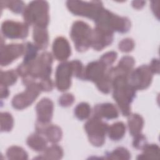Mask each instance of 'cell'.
Listing matches in <instances>:
<instances>
[{
    "label": "cell",
    "mask_w": 160,
    "mask_h": 160,
    "mask_svg": "<svg viewBox=\"0 0 160 160\" xmlns=\"http://www.w3.org/2000/svg\"><path fill=\"white\" fill-rule=\"evenodd\" d=\"M126 75H116L112 78L113 98L124 116L130 115V104L135 96V88L130 84Z\"/></svg>",
    "instance_id": "obj_1"
},
{
    "label": "cell",
    "mask_w": 160,
    "mask_h": 160,
    "mask_svg": "<svg viewBox=\"0 0 160 160\" xmlns=\"http://www.w3.org/2000/svg\"><path fill=\"white\" fill-rule=\"evenodd\" d=\"M48 4L46 1H32L24 11V19L27 24L46 28L49 22Z\"/></svg>",
    "instance_id": "obj_2"
},
{
    "label": "cell",
    "mask_w": 160,
    "mask_h": 160,
    "mask_svg": "<svg viewBox=\"0 0 160 160\" xmlns=\"http://www.w3.org/2000/svg\"><path fill=\"white\" fill-rule=\"evenodd\" d=\"M96 26L112 31L126 32L131 27V22L124 17H119L109 11L102 9L94 20Z\"/></svg>",
    "instance_id": "obj_3"
},
{
    "label": "cell",
    "mask_w": 160,
    "mask_h": 160,
    "mask_svg": "<svg viewBox=\"0 0 160 160\" xmlns=\"http://www.w3.org/2000/svg\"><path fill=\"white\" fill-rule=\"evenodd\" d=\"M71 37L76 49L82 52L91 46L92 31L88 24L82 21H76L72 25Z\"/></svg>",
    "instance_id": "obj_4"
},
{
    "label": "cell",
    "mask_w": 160,
    "mask_h": 160,
    "mask_svg": "<svg viewBox=\"0 0 160 160\" xmlns=\"http://www.w3.org/2000/svg\"><path fill=\"white\" fill-rule=\"evenodd\" d=\"M101 1L85 2L82 1H69L67 2L68 9L73 14L87 17L94 20L103 9Z\"/></svg>",
    "instance_id": "obj_5"
},
{
    "label": "cell",
    "mask_w": 160,
    "mask_h": 160,
    "mask_svg": "<svg viewBox=\"0 0 160 160\" xmlns=\"http://www.w3.org/2000/svg\"><path fill=\"white\" fill-rule=\"evenodd\" d=\"M89 141L96 146H101L104 144L105 135L109 126L99 118L94 116L84 126Z\"/></svg>",
    "instance_id": "obj_6"
},
{
    "label": "cell",
    "mask_w": 160,
    "mask_h": 160,
    "mask_svg": "<svg viewBox=\"0 0 160 160\" xmlns=\"http://www.w3.org/2000/svg\"><path fill=\"white\" fill-rule=\"evenodd\" d=\"M26 86L24 92L16 95L12 100V106L17 109H22L31 105L42 91L39 83L32 82Z\"/></svg>",
    "instance_id": "obj_7"
},
{
    "label": "cell",
    "mask_w": 160,
    "mask_h": 160,
    "mask_svg": "<svg viewBox=\"0 0 160 160\" xmlns=\"http://www.w3.org/2000/svg\"><path fill=\"white\" fill-rule=\"evenodd\" d=\"M1 32L8 38L22 39L28 36L29 27L26 23L8 20L2 22Z\"/></svg>",
    "instance_id": "obj_8"
},
{
    "label": "cell",
    "mask_w": 160,
    "mask_h": 160,
    "mask_svg": "<svg viewBox=\"0 0 160 160\" xmlns=\"http://www.w3.org/2000/svg\"><path fill=\"white\" fill-rule=\"evenodd\" d=\"M130 84L135 89H146L152 80V74L150 68L146 66L139 67L130 74Z\"/></svg>",
    "instance_id": "obj_9"
},
{
    "label": "cell",
    "mask_w": 160,
    "mask_h": 160,
    "mask_svg": "<svg viewBox=\"0 0 160 160\" xmlns=\"http://www.w3.org/2000/svg\"><path fill=\"white\" fill-rule=\"evenodd\" d=\"M72 75V69L71 62H65L59 64L56 72V86L59 91H66L70 87Z\"/></svg>",
    "instance_id": "obj_10"
},
{
    "label": "cell",
    "mask_w": 160,
    "mask_h": 160,
    "mask_svg": "<svg viewBox=\"0 0 160 160\" xmlns=\"http://www.w3.org/2000/svg\"><path fill=\"white\" fill-rule=\"evenodd\" d=\"M23 44H11L1 47V65L8 66L24 53Z\"/></svg>",
    "instance_id": "obj_11"
},
{
    "label": "cell",
    "mask_w": 160,
    "mask_h": 160,
    "mask_svg": "<svg viewBox=\"0 0 160 160\" xmlns=\"http://www.w3.org/2000/svg\"><path fill=\"white\" fill-rule=\"evenodd\" d=\"M113 39V32L101 28L96 27L92 31V48L98 51L101 50L110 44Z\"/></svg>",
    "instance_id": "obj_12"
},
{
    "label": "cell",
    "mask_w": 160,
    "mask_h": 160,
    "mask_svg": "<svg viewBox=\"0 0 160 160\" xmlns=\"http://www.w3.org/2000/svg\"><path fill=\"white\" fill-rule=\"evenodd\" d=\"M106 66L100 61L92 62L89 63L85 69L83 78L97 83L106 74Z\"/></svg>",
    "instance_id": "obj_13"
},
{
    "label": "cell",
    "mask_w": 160,
    "mask_h": 160,
    "mask_svg": "<svg viewBox=\"0 0 160 160\" xmlns=\"http://www.w3.org/2000/svg\"><path fill=\"white\" fill-rule=\"evenodd\" d=\"M36 112L38 114V122L48 124L51 121L52 116V102L48 98L41 99L36 106Z\"/></svg>",
    "instance_id": "obj_14"
},
{
    "label": "cell",
    "mask_w": 160,
    "mask_h": 160,
    "mask_svg": "<svg viewBox=\"0 0 160 160\" xmlns=\"http://www.w3.org/2000/svg\"><path fill=\"white\" fill-rule=\"evenodd\" d=\"M52 51L56 59L64 61L71 55V47L66 39L62 37H59L54 41Z\"/></svg>",
    "instance_id": "obj_15"
},
{
    "label": "cell",
    "mask_w": 160,
    "mask_h": 160,
    "mask_svg": "<svg viewBox=\"0 0 160 160\" xmlns=\"http://www.w3.org/2000/svg\"><path fill=\"white\" fill-rule=\"evenodd\" d=\"M94 115L99 118L114 119L118 117V111L112 104L105 103L98 104L94 107Z\"/></svg>",
    "instance_id": "obj_16"
},
{
    "label": "cell",
    "mask_w": 160,
    "mask_h": 160,
    "mask_svg": "<svg viewBox=\"0 0 160 160\" xmlns=\"http://www.w3.org/2000/svg\"><path fill=\"white\" fill-rule=\"evenodd\" d=\"M38 132L39 133H44L49 141L51 142H58L62 137V131L61 129L56 126H49L48 124L42 126L38 129Z\"/></svg>",
    "instance_id": "obj_17"
},
{
    "label": "cell",
    "mask_w": 160,
    "mask_h": 160,
    "mask_svg": "<svg viewBox=\"0 0 160 160\" xmlns=\"http://www.w3.org/2000/svg\"><path fill=\"white\" fill-rule=\"evenodd\" d=\"M33 39L38 49H46L48 44V34L46 28L34 27Z\"/></svg>",
    "instance_id": "obj_18"
},
{
    "label": "cell",
    "mask_w": 160,
    "mask_h": 160,
    "mask_svg": "<svg viewBox=\"0 0 160 160\" xmlns=\"http://www.w3.org/2000/svg\"><path fill=\"white\" fill-rule=\"evenodd\" d=\"M128 124L130 133L135 136L139 134L142 129L143 119L138 114H131L128 119Z\"/></svg>",
    "instance_id": "obj_19"
},
{
    "label": "cell",
    "mask_w": 160,
    "mask_h": 160,
    "mask_svg": "<svg viewBox=\"0 0 160 160\" xmlns=\"http://www.w3.org/2000/svg\"><path fill=\"white\" fill-rule=\"evenodd\" d=\"M108 132L109 137L111 139L118 141L124 136L126 132V126L123 122H118L109 127Z\"/></svg>",
    "instance_id": "obj_20"
},
{
    "label": "cell",
    "mask_w": 160,
    "mask_h": 160,
    "mask_svg": "<svg viewBox=\"0 0 160 160\" xmlns=\"http://www.w3.org/2000/svg\"><path fill=\"white\" fill-rule=\"evenodd\" d=\"M28 146L35 151H43L46 147V139L39 134H32L27 139Z\"/></svg>",
    "instance_id": "obj_21"
},
{
    "label": "cell",
    "mask_w": 160,
    "mask_h": 160,
    "mask_svg": "<svg viewBox=\"0 0 160 160\" xmlns=\"http://www.w3.org/2000/svg\"><path fill=\"white\" fill-rule=\"evenodd\" d=\"M18 78V72L14 70L1 71V84L8 86L16 82Z\"/></svg>",
    "instance_id": "obj_22"
},
{
    "label": "cell",
    "mask_w": 160,
    "mask_h": 160,
    "mask_svg": "<svg viewBox=\"0 0 160 160\" xmlns=\"http://www.w3.org/2000/svg\"><path fill=\"white\" fill-rule=\"evenodd\" d=\"M6 155L9 159H27L28 154L23 149L18 146H11L9 148L6 152Z\"/></svg>",
    "instance_id": "obj_23"
},
{
    "label": "cell",
    "mask_w": 160,
    "mask_h": 160,
    "mask_svg": "<svg viewBox=\"0 0 160 160\" xmlns=\"http://www.w3.org/2000/svg\"><path fill=\"white\" fill-rule=\"evenodd\" d=\"M13 118L8 112H1V132L9 131L13 126Z\"/></svg>",
    "instance_id": "obj_24"
},
{
    "label": "cell",
    "mask_w": 160,
    "mask_h": 160,
    "mask_svg": "<svg viewBox=\"0 0 160 160\" xmlns=\"http://www.w3.org/2000/svg\"><path fill=\"white\" fill-rule=\"evenodd\" d=\"M74 110L76 116L80 120H83L88 118L91 113V108L89 104L86 102L79 104Z\"/></svg>",
    "instance_id": "obj_25"
},
{
    "label": "cell",
    "mask_w": 160,
    "mask_h": 160,
    "mask_svg": "<svg viewBox=\"0 0 160 160\" xmlns=\"http://www.w3.org/2000/svg\"><path fill=\"white\" fill-rule=\"evenodd\" d=\"M63 154L62 149L61 147L54 145L49 148L45 151L43 158L47 159H60L62 158Z\"/></svg>",
    "instance_id": "obj_26"
},
{
    "label": "cell",
    "mask_w": 160,
    "mask_h": 160,
    "mask_svg": "<svg viewBox=\"0 0 160 160\" xmlns=\"http://www.w3.org/2000/svg\"><path fill=\"white\" fill-rule=\"evenodd\" d=\"M1 4L5 5L11 11L16 13H20L24 11V4L22 1H1Z\"/></svg>",
    "instance_id": "obj_27"
},
{
    "label": "cell",
    "mask_w": 160,
    "mask_h": 160,
    "mask_svg": "<svg viewBox=\"0 0 160 160\" xmlns=\"http://www.w3.org/2000/svg\"><path fill=\"white\" fill-rule=\"evenodd\" d=\"M108 156L109 159H128L130 158V153L124 148H118Z\"/></svg>",
    "instance_id": "obj_28"
},
{
    "label": "cell",
    "mask_w": 160,
    "mask_h": 160,
    "mask_svg": "<svg viewBox=\"0 0 160 160\" xmlns=\"http://www.w3.org/2000/svg\"><path fill=\"white\" fill-rule=\"evenodd\" d=\"M159 148L154 144L149 146H145L144 147V153L141 156H139V159L144 158H155V154L158 155Z\"/></svg>",
    "instance_id": "obj_29"
},
{
    "label": "cell",
    "mask_w": 160,
    "mask_h": 160,
    "mask_svg": "<svg viewBox=\"0 0 160 160\" xmlns=\"http://www.w3.org/2000/svg\"><path fill=\"white\" fill-rule=\"evenodd\" d=\"M117 58V53L114 51L109 52L104 54L100 59V62L105 66L111 65Z\"/></svg>",
    "instance_id": "obj_30"
},
{
    "label": "cell",
    "mask_w": 160,
    "mask_h": 160,
    "mask_svg": "<svg viewBox=\"0 0 160 160\" xmlns=\"http://www.w3.org/2000/svg\"><path fill=\"white\" fill-rule=\"evenodd\" d=\"M134 42L132 39L126 38L123 39L119 44V48L122 52H129L134 48Z\"/></svg>",
    "instance_id": "obj_31"
},
{
    "label": "cell",
    "mask_w": 160,
    "mask_h": 160,
    "mask_svg": "<svg viewBox=\"0 0 160 160\" xmlns=\"http://www.w3.org/2000/svg\"><path fill=\"white\" fill-rule=\"evenodd\" d=\"M74 99V96L72 94H65L59 98V104L62 106L68 107L72 104Z\"/></svg>",
    "instance_id": "obj_32"
},
{
    "label": "cell",
    "mask_w": 160,
    "mask_h": 160,
    "mask_svg": "<svg viewBox=\"0 0 160 160\" xmlns=\"http://www.w3.org/2000/svg\"><path fill=\"white\" fill-rule=\"evenodd\" d=\"M145 138L142 134H138L135 136V138L133 142V146L137 149H140L144 148L146 146Z\"/></svg>",
    "instance_id": "obj_33"
},
{
    "label": "cell",
    "mask_w": 160,
    "mask_h": 160,
    "mask_svg": "<svg viewBox=\"0 0 160 160\" xmlns=\"http://www.w3.org/2000/svg\"><path fill=\"white\" fill-rule=\"evenodd\" d=\"M39 84L42 91H49L52 89V83L49 78L41 79V81Z\"/></svg>",
    "instance_id": "obj_34"
},
{
    "label": "cell",
    "mask_w": 160,
    "mask_h": 160,
    "mask_svg": "<svg viewBox=\"0 0 160 160\" xmlns=\"http://www.w3.org/2000/svg\"><path fill=\"white\" fill-rule=\"evenodd\" d=\"M9 95V91L7 86L1 84V98H6Z\"/></svg>",
    "instance_id": "obj_35"
},
{
    "label": "cell",
    "mask_w": 160,
    "mask_h": 160,
    "mask_svg": "<svg viewBox=\"0 0 160 160\" xmlns=\"http://www.w3.org/2000/svg\"><path fill=\"white\" fill-rule=\"evenodd\" d=\"M144 2H141V1H134L132 2V6L135 8H137V9H139V8H141L144 5L143 4H141V3H142Z\"/></svg>",
    "instance_id": "obj_36"
}]
</instances>
